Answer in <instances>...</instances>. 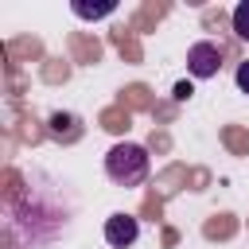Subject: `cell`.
<instances>
[{
    "label": "cell",
    "instance_id": "6",
    "mask_svg": "<svg viewBox=\"0 0 249 249\" xmlns=\"http://www.w3.org/2000/svg\"><path fill=\"white\" fill-rule=\"evenodd\" d=\"M237 89H241V93H249V62H241V66H237Z\"/></svg>",
    "mask_w": 249,
    "mask_h": 249
},
{
    "label": "cell",
    "instance_id": "5",
    "mask_svg": "<svg viewBox=\"0 0 249 249\" xmlns=\"http://www.w3.org/2000/svg\"><path fill=\"white\" fill-rule=\"evenodd\" d=\"M233 35L249 43V0H241V4L233 8Z\"/></svg>",
    "mask_w": 249,
    "mask_h": 249
},
{
    "label": "cell",
    "instance_id": "4",
    "mask_svg": "<svg viewBox=\"0 0 249 249\" xmlns=\"http://www.w3.org/2000/svg\"><path fill=\"white\" fill-rule=\"evenodd\" d=\"M70 12H74L78 19H105V16L117 12V4H113V0H105V4H82V0H74Z\"/></svg>",
    "mask_w": 249,
    "mask_h": 249
},
{
    "label": "cell",
    "instance_id": "1",
    "mask_svg": "<svg viewBox=\"0 0 249 249\" xmlns=\"http://www.w3.org/2000/svg\"><path fill=\"white\" fill-rule=\"evenodd\" d=\"M148 167H152V160H148V152L140 144H128L124 140V144H113L105 152V175L117 187H140L148 179Z\"/></svg>",
    "mask_w": 249,
    "mask_h": 249
},
{
    "label": "cell",
    "instance_id": "2",
    "mask_svg": "<svg viewBox=\"0 0 249 249\" xmlns=\"http://www.w3.org/2000/svg\"><path fill=\"white\" fill-rule=\"evenodd\" d=\"M218 66H222V47L218 43H195L191 51H187V70H191V78H214L218 74Z\"/></svg>",
    "mask_w": 249,
    "mask_h": 249
},
{
    "label": "cell",
    "instance_id": "7",
    "mask_svg": "<svg viewBox=\"0 0 249 249\" xmlns=\"http://www.w3.org/2000/svg\"><path fill=\"white\" fill-rule=\"evenodd\" d=\"M191 93H195V89H191V82H179V86H175V101H187Z\"/></svg>",
    "mask_w": 249,
    "mask_h": 249
},
{
    "label": "cell",
    "instance_id": "3",
    "mask_svg": "<svg viewBox=\"0 0 249 249\" xmlns=\"http://www.w3.org/2000/svg\"><path fill=\"white\" fill-rule=\"evenodd\" d=\"M136 233H140V226H136L132 214H113V218H105V241H109L113 249H128V245L136 241Z\"/></svg>",
    "mask_w": 249,
    "mask_h": 249
}]
</instances>
